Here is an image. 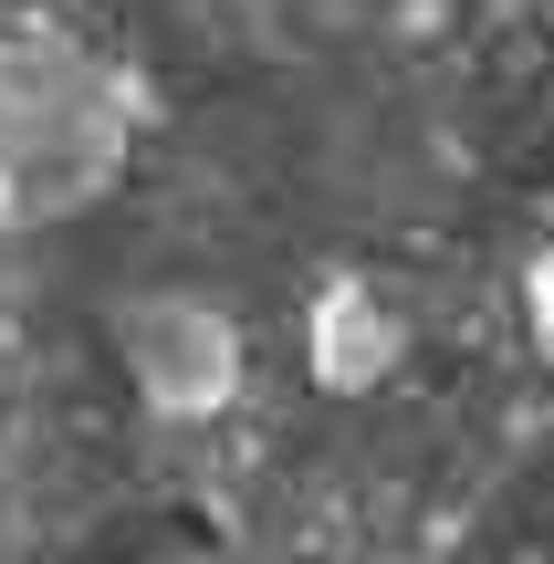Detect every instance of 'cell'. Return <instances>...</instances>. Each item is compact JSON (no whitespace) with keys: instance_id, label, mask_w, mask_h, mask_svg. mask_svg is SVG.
Returning a JSON list of instances; mask_svg holds the SVG:
<instances>
[{"instance_id":"obj_3","label":"cell","mask_w":554,"mask_h":564,"mask_svg":"<svg viewBox=\"0 0 554 564\" xmlns=\"http://www.w3.org/2000/svg\"><path fill=\"white\" fill-rule=\"evenodd\" d=\"M304 356H314V387H325V398H377V387L398 377V356H409V324H398L367 282H335V293L314 303V324H304Z\"/></svg>"},{"instance_id":"obj_2","label":"cell","mask_w":554,"mask_h":564,"mask_svg":"<svg viewBox=\"0 0 554 564\" xmlns=\"http://www.w3.org/2000/svg\"><path fill=\"white\" fill-rule=\"evenodd\" d=\"M105 345H116L126 387H137L157 419H220L230 387H241V324H230L209 293H188V282L116 293Z\"/></svg>"},{"instance_id":"obj_4","label":"cell","mask_w":554,"mask_h":564,"mask_svg":"<svg viewBox=\"0 0 554 564\" xmlns=\"http://www.w3.org/2000/svg\"><path fill=\"white\" fill-rule=\"evenodd\" d=\"M523 303H534V335H544V356H554V241L534 251V272H523Z\"/></svg>"},{"instance_id":"obj_1","label":"cell","mask_w":554,"mask_h":564,"mask_svg":"<svg viewBox=\"0 0 554 564\" xmlns=\"http://www.w3.org/2000/svg\"><path fill=\"white\" fill-rule=\"evenodd\" d=\"M126 84L105 74L95 42L21 21L0 32V220L53 230L74 209H95L126 178Z\"/></svg>"}]
</instances>
